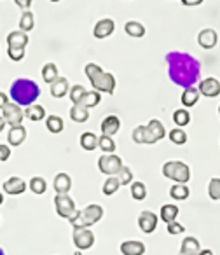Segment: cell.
Instances as JSON below:
<instances>
[{"label":"cell","mask_w":220,"mask_h":255,"mask_svg":"<svg viewBox=\"0 0 220 255\" xmlns=\"http://www.w3.org/2000/svg\"><path fill=\"white\" fill-rule=\"evenodd\" d=\"M168 77L180 88H191L201 79V63L192 54L171 51L166 54Z\"/></svg>","instance_id":"cell-1"},{"label":"cell","mask_w":220,"mask_h":255,"mask_svg":"<svg viewBox=\"0 0 220 255\" xmlns=\"http://www.w3.org/2000/svg\"><path fill=\"white\" fill-rule=\"evenodd\" d=\"M40 96V88L32 79H16L11 86V100L19 107H30Z\"/></svg>","instance_id":"cell-2"},{"label":"cell","mask_w":220,"mask_h":255,"mask_svg":"<svg viewBox=\"0 0 220 255\" xmlns=\"http://www.w3.org/2000/svg\"><path fill=\"white\" fill-rule=\"evenodd\" d=\"M86 75H88L89 82H91L93 89L98 93H107V95H114L115 91V77L110 72H105L100 65L88 63L84 68Z\"/></svg>","instance_id":"cell-3"},{"label":"cell","mask_w":220,"mask_h":255,"mask_svg":"<svg viewBox=\"0 0 220 255\" xmlns=\"http://www.w3.org/2000/svg\"><path fill=\"white\" fill-rule=\"evenodd\" d=\"M103 217V208L100 205H88L84 210H77L75 217L70 220L74 229H84V227H91L96 222H100Z\"/></svg>","instance_id":"cell-4"},{"label":"cell","mask_w":220,"mask_h":255,"mask_svg":"<svg viewBox=\"0 0 220 255\" xmlns=\"http://www.w3.org/2000/svg\"><path fill=\"white\" fill-rule=\"evenodd\" d=\"M163 175L175 184H187L191 180V168L184 161H166L163 164Z\"/></svg>","instance_id":"cell-5"},{"label":"cell","mask_w":220,"mask_h":255,"mask_svg":"<svg viewBox=\"0 0 220 255\" xmlns=\"http://www.w3.org/2000/svg\"><path fill=\"white\" fill-rule=\"evenodd\" d=\"M122 159L117 154H103L98 159V168L107 177H117V173L122 170Z\"/></svg>","instance_id":"cell-6"},{"label":"cell","mask_w":220,"mask_h":255,"mask_svg":"<svg viewBox=\"0 0 220 255\" xmlns=\"http://www.w3.org/2000/svg\"><path fill=\"white\" fill-rule=\"evenodd\" d=\"M54 208H56V213L61 217V219L72 220L77 213V208H75L74 199L68 194H56L54 196Z\"/></svg>","instance_id":"cell-7"},{"label":"cell","mask_w":220,"mask_h":255,"mask_svg":"<svg viewBox=\"0 0 220 255\" xmlns=\"http://www.w3.org/2000/svg\"><path fill=\"white\" fill-rule=\"evenodd\" d=\"M2 117L5 119V123L9 124V126H18V124H21L23 117H25V110L21 109V107L18 105V103L14 102H9L7 105L2 109Z\"/></svg>","instance_id":"cell-8"},{"label":"cell","mask_w":220,"mask_h":255,"mask_svg":"<svg viewBox=\"0 0 220 255\" xmlns=\"http://www.w3.org/2000/svg\"><path fill=\"white\" fill-rule=\"evenodd\" d=\"M74 245L77 247V250H89L95 245V234L89 227L84 229H74Z\"/></svg>","instance_id":"cell-9"},{"label":"cell","mask_w":220,"mask_h":255,"mask_svg":"<svg viewBox=\"0 0 220 255\" xmlns=\"http://www.w3.org/2000/svg\"><path fill=\"white\" fill-rule=\"evenodd\" d=\"M115 30V23L112 18H103L100 19L98 23L95 25V28H93V35H95V39H107V37H110L112 33H114Z\"/></svg>","instance_id":"cell-10"},{"label":"cell","mask_w":220,"mask_h":255,"mask_svg":"<svg viewBox=\"0 0 220 255\" xmlns=\"http://www.w3.org/2000/svg\"><path fill=\"white\" fill-rule=\"evenodd\" d=\"M198 89L206 98H215V96L220 95V82L215 77H206L203 81H199Z\"/></svg>","instance_id":"cell-11"},{"label":"cell","mask_w":220,"mask_h":255,"mask_svg":"<svg viewBox=\"0 0 220 255\" xmlns=\"http://www.w3.org/2000/svg\"><path fill=\"white\" fill-rule=\"evenodd\" d=\"M138 227L145 234L154 233L157 227V215L154 212H150V210H143L138 215Z\"/></svg>","instance_id":"cell-12"},{"label":"cell","mask_w":220,"mask_h":255,"mask_svg":"<svg viewBox=\"0 0 220 255\" xmlns=\"http://www.w3.org/2000/svg\"><path fill=\"white\" fill-rule=\"evenodd\" d=\"M4 192L5 194H11V196H19V194H23V192L26 191V182L23 180V178H19V177H11V178H7V180L4 182Z\"/></svg>","instance_id":"cell-13"},{"label":"cell","mask_w":220,"mask_h":255,"mask_svg":"<svg viewBox=\"0 0 220 255\" xmlns=\"http://www.w3.org/2000/svg\"><path fill=\"white\" fill-rule=\"evenodd\" d=\"M198 42L203 49H213V47L219 44V33H217L213 28H205L199 32Z\"/></svg>","instance_id":"cell-14"},{"label":"cell","mask_w":220,"mask_h":255,"mask_svg":"<svg viewBox=\"0 0 220 255\" xmlns=\"http://www.w3.org/2000/svg\"><path fill=\"white\" fill-rule=\"evenodd\" d=\"M121 129V119L117 116H107L102 121V135L114 136Z\"/></svg>","instance_id":"cell-15"},{"label":"cell","mask_w":220,"mask_h":255,"mask_svg":"<svg viewBox=\"0 0 220 255\" xmlns=\"http://www.w3.org/2000/svg\"><path fill=\"white\" fill-rule=\"evenodd\" d=\"M199 252H201V243H199L198 238L187 236L182 241L178 255H199Z\"/></svg>","instance_id":"cell-16"},{"label":"cell","mask_w":220,"mask_h":255,"mask_svg":"<svg viewBox=\"0 0 220 255\" xmlns=\"http://www.w3.org/2000/svg\"><path fill=\"white\" fill-rule=\"evenodd\" d=\"M28 35L26 32H21V30H16V32H11L7 35V46L12 47V49H26L28 46Z\"/></svg>","instance_id":"cell-17"},{"label":"cell","mask_w":220,"mask_h":255,"mask_svg":"<svg viewBox=\"0 0 220 255\" xmlns=\"http://www.w3.org/2000/svg\"><path fill=\"white\" fill-rule=\"evenodd\" d=\"M26 140V129L23 124H18V126H12L7 133V142L11 143L12 147L21 145L23 142Z\"/></svg>","instance_id":"cell-18"},{"label":"cell","mask_w":220,"mask_h":255,"mask_svg":"<svg viewBox=\"0 0 220 255\" xmlns=\"http://www.w3.org/2000/svg\"><path fill=\"white\" fill-rule=\"evenodd\" d=\"M122 255H143L145 254V245L138 240H128L121 245Z\"/></svg>","instance_id":"cell-19"},{"label":"cell","mask_w":220,"mask_h":255,"mask_svg":"<svg viewBox=\"0 0 220 255\" xmlns=\"http://www.w3.org/2000/svg\"><path fill=\"white\" fill-rule=\"evenodd\" d=\"M54 191H56V194H68V191L72 189V178L68 173H58L56 177H54Z\"/></svg>","instance_id":"cell-20"},{"label":"cell","mask_w":220,"mask_h":255,"mask_svg":"<svg viewBox=\"0 0 220 255\" xmlns=\"http://www.w3.org/2000/svg\"><path fill=\"white\" fill-rule=\"evenodd\" d=\"M199 96H201V93H199V89L196 88V86L185 88L184 93H182V96H180L182 105H184L185 109H189V107H194L196 103L199 102Z\"/></svg>","instance_id":"cell-21"},{"label":"cell","mask_w":220,"mask_h":255,"mask_svg":"<svg viewBox=\"0 0 220 255\" xmlns=\"http://www.w3.org/2000/svg\"><path fill=\"white\" fill-rule=\"evenodd\" d=\"M68 91H70V84H68L67 77H58L56 81L51 84V95H53L54 98H63Z\"/></svg>","instance_id":"cell-22"},{"label":"cell","mask_w":220,"mask_h":255,"mask_svg":"<svg viewBox=\"0 0 220 255\" xmlns=\"http://www.w3.org/2000/svg\"><path fill=\"white\" fill-rule=\"evenodd\" d=\"M131 138L135 143H149V145L156 143L152 138V135L149 133V129H147V126H136L135 129H133Z\"/></svg>","instance_id":"cell-23"},{"label":"cell","mask_w":220,"mask_h":255,"mask_svg":"<svg viewBox=\"0 0 220 255\" xmlns=\"http://www.w3.org/2000/svg\"><path fill=\"white\" fill-rule=\"evenodd\" d=\"M147 129H149V133L152 135L154 142H159L161 138H164V135H166V129H164L163 123H161L159 119H150L149 124H145Z\"/></svg>","instance_id":"cell-24"},{"label":"cell","mask_w":220,"mask_h":255,"mask_svg":"<svg viewBox=\"0 0 220 255\" xmlns=\"http://www.w3.org/2000/svg\"><path fill=\"white\" fill-rule=\"evenodd\" d=\"M79 143H81V147L84 150L91 152V150H95L96 147H98V136H96L95 133H91V131H86V133H82V135H81Z\"/></svg>","instance_id":"cell-25"},{"label":"cell","mask_w":220,"mask_h":255,"mask_svg":"<svg viewBox=\"0 0 220 255\" xmlns=\"http://www.w3.org/2000/svg\"><path fill=\"white\" fill-rule=\"evenodd\" d=\"M70 119L74 121V123H86V121L89 119V109H86L84 105H72L70 109Z\"/></svg>","instance_id":"cell-26"},{"label":"cell","mask_w":220,"mask_h":255,"mask_svg":"<svg viewBox=\"0 0 220 255\" xmlns=\"http://www.w3.org/2000/svg\"><path fill=\"white\" fill-rule=\"evenodd\" d=\"M25 117L30 121H33V123H37V121H42L44 117H46V109H44L42 105H30L25 109Z\"/></svg>","instance_id":"cell-27"},{"label":"cell","mask_w":220,"mask_h":255,"mask_svg":"<svg viewBox=\"0 0 220 255\" xmlns=\"http://www.w3.org/2000/svg\"><path fill=\"white\" fill-rule=\"evenodd\" d=\"M124 32L133 39H140V37L145 35V26L140 21H128L124 25Z\"/></svg>","instance_id":"cell-28"},{"label":"cell","mask_w":220,"mask_h":255,"mask_svg":"<svg viewBox=\"0 0 220 255\" xmlns=\"http://www.w3.org/2000/svg\"><path fill=\"white\" fill-rule=\"evenodd\" d=\"M178 212H180V210H178V206L163 205V206H161V219H163V222L171 224V222H175V220H177Z\"/></svg>","instance_id":"cell-29"},{"label":"cell","mask_w":220,"mask_h":255,"mask_svg":"<svg viewBox=\"0 0 220 255\" xmlns=\"http://www.w3.org/2000/svg\"><path fill=\"white\" fill-rule=\"evenodd\" d=\"M189 194H191V191H189V187L185 184H175L170 189V196L175 201H184V199L189 198Z\"/></svg>","instance_id":"cell-30"},{"label":"cell","mask_w":220,"mask_h":255,"mask_svg":"<svg viewBox=\"0 0 220 255\" xmlns=\"http://www.w3.org/2000/svg\"><path fill=\"white\" fill-rule=\"evenodd\" d=\"M46 128L49 129L51 133H53V135H58V133L63 131V128H65L63 119H61L60 116H49V117H46Z\"/></svg>","instance_id":"cell-31"},{"label":"cell","mask_w":220,"mask_h":255,"mask_svg":"<svg viewBox=\"0 0 220 255\" xmlns=\"http://www.w3.org/2000/svg\"><path fill=\"white\" fill-rule=\"evenodd\" d=\"M58 77H60V74H58L56 63H46V65H44V68H42L44 82H47V84H53Z\"/></svg>","instance_id":"cell-32"},{"label":"cell","mask_w":220,"mask_h":255,"mask_svg":"<svg viewBox=\"0 0 220 255\" xmlns=\"http://www.w3.org/2000/svg\"><path fill=\"white\" fill-rule=\"evenodd\" d=\"M173 123L178 124V128H184L187 126L189 123H191V112H189L187 109H177L173 112Z\"/></svg>","instance_id":"cell-33"},{"label":"cell","mask_w":220,"mask_h":255,"mask_svg":"<svg viewBox=\"0 0 220 255\" xmlns=\"http://www.w3.org/2000/svg\"><path fill=\"white\" fill-rule=\"evenodd\" d=\"M100 102H102V96H100V93L96 89H93V91H86L84 98H82V102L79 105H84L86 109H91V107L98 105Z\"/></svg>","instance_id":"cell-34"},{"label":"cell","mask_w":220,"mask_h":255,"mask_svg":"<svg viewBox=\"0 0 220 255\" xmlns=\"http://www.w3.org/2000/svg\"><path fill=\"white\" fill-rule=\"evenodd\" d=\"M131 198L136 199V201H143L147 198V187L143 182L135 180L131 184Z\"/></svg>","instance_id":"cell-35"},{"label":"cell","mask_w":220,"mask_h":255,"mask_svg":"<svg viewBox=\"0 0 220 255\" xmlns=\"http://www.w3.org/2000/svg\"><path fill=\"white\" fill-rule=\"evenodd\" d=\"M98 149L105 154H114L115 150V142L112 140V136H98Z\"/></svg>","instance_id":"cell-36"},{"label":"cell","mask_w":220,"mask_h":255,"mask_svg":"<svg viewBox=\"0 0 220 255\" xmlns=\"http://www.w3.org/2000/svg\"><path fill=\"white\" fill-rule=\"evenodd\" d=\"M119 187H121V182H119V178L117 177H109L105 180V184H103V194H105V196L115 194V192L119 191Z\"/></svg>","instance_id":"cell-37"},{"label":"cell","mask_w":220,"mask_h":255,"mask_svg":"<svg viewBox=\"0 0 220 255\" xmlns=\"http://www.w3.org/2000/svg\"><path fill=\"white\" fill-rule=\"evenodd\" d=\"M84 95H86V88H84V86H81V84L72 86L70 91H68V98L72 100V103H74V105H79V103L82 102V98H84Z\"/></svg>","instance_id":"cell-38"},{"label":"cell","mask_w":220,"mask_h":255,"mask_svg":"<svg viewBox=\"0 0 220 255\" xmlns=\"http://www.w3.org/2000/svg\"><path fill=\"white\" fill-rule=\"evenodd\" d=\"M28 187H30V191L33 192V194H44L46 192V189H47V182L44 180L42 177H33L32 180H30V184H28Z\"/></svg>","instance_id":"cell-39"},{"label":"cell","mask_w":220,"mask_h":255,"mask_svg":"<svg viewBox=\"0 0 220 255\" xmlns=\"http://www.w3.org/2000/svg\"><path fill=\"white\" fill-rule=\"evenodd\" d=\"M33 14L30 11H23L21 18H19V30L21 32H30L33 28Z\"/></svg>","instance_id":"cell-40"},{"label":"cell","mask_w":220,"mask_h":255,"mask_svg":"<svg viewBox=\"0 0 220 255\" xmlns=\"http://www.w3.org/2000/svg\"><path fill=\"white\" fill-rule=\"evenodd\" d=\"M170 140L175 145H184V143H187V133L182 128H175L170 131Z\"/></svg>","instance_id":"cell-41"},{"label":"cell","mask_w":220,"mask_h":255,"mask_svg":"<svg viewBox=\"0 0 220 255\" xmlns=\"http://www.w3.org/2000/svg\"><path fill=\"white\" fill-rule=\"evenodd\" d=\"M208 196L213 201H220V178H212L208 184Z\"/></svg>","instance_id":"cell-42"},{"label":"cell","mask_w":220,"mask_h":255,"mask_svg":"<svg viewBox=\"0 0 220 255\" xmlns=\"http://www.w3.org/2000/svg\"><path fill=\"white\" fill-rule=\"evenodd\" d=\"M117 178H119V182H121V185L133 184V171L129 170L128 166H122V170L117 173Z\"/></svg>","instance_id":"cell-43"},{"label":"cell","mask_w":220,"mask_h":255,"mask_svg":"<svg viewBox=\"0 0 220 255\" xmlns=\"http://www.w3.org/2000/svg\"><path fill=\"white\" fill-rule=\"evenodd\" d=\"M7 54L12 61H21L25 58V49H12V47H7Z\"/></svg>","instance_id":"cell-44"},{"label":"cell","mask_w":220,"mask_h":255,"mask_svg":"<svg viewBox=\"0 0 220 255\" xmlns=\"http://www.w3.org/2000/svg\"><path fill=\"white\" fill-rule=\"evenodd\" d=\"M166 226H168V233L170 234H182L185 231V227L182 226L180 222H177V220L171 222V224H166Z\"/></svg>","instance_id":"cell-45"},{"label":"cell","mask_w":220,"mask_h":255,"mask_svg":"<svg viewBox=\"0 0 220 255\" xmlns=\"http://www.w3.org/2000/svg\"><path fill=\"white\" fill-rule=\"evenodd\" d=\"M11 157V149L5 143H0V163H4Z\"/></svg>","instance_id":"cell-46"},{"label":"cell","mask_w":220,"mask_h":255,"mask_svg":"<svg viewBox=\"0 0 220 255\" xmlns=\"http://www.w3.org/2000/svg\"><path fill=\"white\" fill-rule=\"evenodd\" d=\"M14 2H16V5H18V7L23 9V11H28L33 0H14Z\"/></svg>","instance_id":"cell-47"},{"label":"cell","mask_w":220,"mask_h":255,"mask_svg":"<svg viewBox=\"0 0 220 255\" xmlns=\"http://www.w3.org/2000/svg\"><path fill=\"white\" fill-rule=\"evenodd\" d=\"M205 0H182V4L187 5V7H196V5H201Z\"/></svg>","instance_id":"cell-48"},{"label":"cell","mask_w":220,"mask_h":255,"mask_svg":"<svg viewBox=\"0 0 220 255\" xmlns=\"http://www.w3.org/2000/svg\"><path fill=\"white\" fill-rule=\"evenodd\" d=\"M9 103V96L5 95V93H2L0 91V109H4L5 105Z\"/></svg>","instance_id":"cell-49"},{"label":"cell","mask_w":220,"mask_h":255,"mask_svg":"<svg viewBox=\"0 0 220 255\" xmlns=\"http://www.w3.org/2000/svg\"><path fill=\"white\" fill-rule=\"evenodd\" d=\"M5 124H7V123H5V119H4V117H0V133L4 131V128H5Z\"/></svg>","instance_id":"cell-50"},{"label":"cell","mask_w":220,"mask_h":255,"mask_svg":"<svg viewBox=\"0 0 220 255\" xmlns=\"http://www.w3.org/2000/svg\"><path fill=\"white\" fill-rule=\"evenodd\" d=\"M199 255H213V252L206 248V250H201V252H199Z\"/></svg>","instance_id":"cell-51"},{"label":"cell","mask_w":220,"mask_h":255,"mask_svg":"<svg viewBox=\"0 0 220 255\" xmlns=\"http://www.w3.org/2000/svg\"><path fill=\"white\" fill-rule=\"evenodd\" d=\"M2 203H4V194L0 192V205H2Z\"/></svg>","instance_id":"cell-52"},{"label":"cell","mask_w":220,"mask_h":255,"mask_svg":"<svg viewBox=\"0 0 220 255\" xmlns=\"http://www.w3.org/2000/svg\"><path fill=\"white\" fill-rule=\"evenodd\" d=\"M0 255H5V252H4V250H2V248H0Z\"/></svg>","instance_id":"cell-53"},{"label":"cell","mask_w":220,"mask_h":255,"mask_svg":"<svg viewBox=\"0 0 220 255\" xmlns=\"http://www.w3.org/2000/svg\"><path fill=\"white\" fill-rule=\"evenodd\" d=\"M49 2H60V0H49Z\"/></svg>","instance_id":"cell-54"},{"label":"cell","mask_w":220,"mask_h":255,"mask_svg":"<svg viewBox=\"0 0 220 255\" xmlns=\"http://www.w3.org/2000/svg\"><path fill=\"white\" fill-rule=\"evenodd\" d=\"M219 116H220V107H219Z\"/></svg>","instance_id":"cell-55"}]
</instances>
